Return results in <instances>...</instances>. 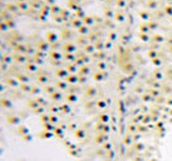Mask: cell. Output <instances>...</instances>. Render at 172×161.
I'll list each match as a JSON object with an SVG mask.
<instances>
[{"mask_svg":"<svg viewBox=\"0 0 172 161\" xmlns=\"http://www.w3.org/2000/svg\"><path fill=\"white\" fill-rule=\"evenodd\" d=\"M18 6L21 9H27L28 8V5H27V3H25V1H21V3H18Z\"/></svg>","mask_w":172,"mask_h":161,"instance_id":"cell-1","label":"cell"},{"mask_svg":"<svg viewBox=\"0 0 172 161\" xmlns=\"http://www.w3.org/2000/svg\"><path fill=\"white\" fill-rule=\"evenodd\" d=\"M32 5H36V8L41 6V0H32Z\"/></svg>","mask_w":172,"mask_h":161,"instance_id":"cell-2","label":"cell"},{"mask_svg":"<svg viewBox=\"0 0 172 161\" xmlns=\"http://www.w3.org/2000/svg\"><path fill=\"white\" fill-rule=\"evenodd\" d=\"M8 6H9V9H11V11H17V5H14V4H9Z\"/></svg>","mask_w":172,"mask_h":161,"instance_id":"cell-3","label":"cell"},{"mask_svg":"<svg viewBox=\"0 0 172 161\" xmlns=\"http://www.w3.org/2000/svg\"><path fill=\"white\" fill-rule=\"evenodd\" d=\"M51 9H53V11H58V5H53L51 6Z\"/></svg>","mask_w":172,"mask_h":161,"instance_id":"cell-4","label":"cell"},{"mask_svg":"<svg viewBox=\"0 0 172 161\" xmlns=\"http://www.w3.org/2000/svg\"><path fill=\"white\" fill-rule=\"evenodd\" d=\"M46 1H48V3H49V4H53V3H54V1H55V0H46Z\"/></svg>","mask_w":172,"mask_h":161,"instance_id":"cell-5","label":"cell"},{"mask_svg":"<svg viewBox=\"0 0 172 161\" xmlns=\"http://www.w3.org/2000/svg\"><path fill=\"white\" fill-rule=\"evenodd\" d=\"M17 1H18V3H21V1H25V0H17Z\"/></svg>","mask_w":172,"mask_h":161,"instance_id":"cell-6","label":"cell"}]
</instances>
